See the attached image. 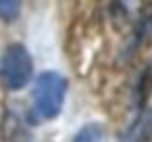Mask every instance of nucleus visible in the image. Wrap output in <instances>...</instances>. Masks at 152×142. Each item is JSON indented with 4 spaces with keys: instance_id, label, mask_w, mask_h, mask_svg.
Wrapping results in <instances>:
<instances>
[{
    "instance_id": "3",
    "label": "nucleus",
    "mask_w": 152,
    "mask_h": 142,
    "mask_svg": "<svg viewBox=\"0 0 152 142\" xmlns=\"http://www.w3.org/2000/svg\"><path fill=\"white\" fill-rule=\"evenodd\" d=\"M121 140H148L152 138V108L141 109L139 115L133 119V123L125 129Z\"/></svg>"
},
{
    "instance_id": "1",
    "label": "nucleus",
    "mask_w": 152,
    "mask_h": 142,
    "mask_svg": "<svg viewBox=\"0 0 152 142\" xmlns=\"http://www.w3.org/2000/svg\"><path fill=\"white\" fill-rule=\"evenodd\" d=\"M67 94V79L58 71H42L33 83V106L39 117L54 119L62 113Z\"/></svg>"
},
{
    "instance_id": "4",
    "label": "nucleus",
    "mask_w": 152,
    "mask_h": 142,
    "mask_svg": "<svg viewBox=\"0 0 152 142\" xmlns=\"http://www.w3.org/2000/svg\"><path fill=\"white\" fill-rule=\"evenodd\" d=\"M102 138H104V127L100 123H96V121L87 123L73 136L75 142H94V140H102Z\"/></svg>"
},
{
    "instance_id": "5",
    "label": "nucleus",
    "mask_w": 152,
    "mask_h": 142,
    "mask_svg": "<svg viewBox=\"0 0 152 142\" xmlns=\"http://www.w3.org/2000/svg\"><path fill=\"white\" fill-rule=\"evenodd\" d=\"M23 0H0V21L2 23H14L18 21L21 14Z\"/></svg>"
},
{
    "instance_id": "2",
    "label": "nucleus",
    "mask_w": 152,
    "mask_h": 142,
    "mask_svg": "<svg viewBox=\"0 0 152 142\" xmlns=\"http://www.w3.org/2000/svg\"><path fill=\"white\" fill-rule=\"evenodd\" d=\"M33 77V58L21 42H12L0 54V83L8 90H21Z\"/></svg>"
}]
</instances>
